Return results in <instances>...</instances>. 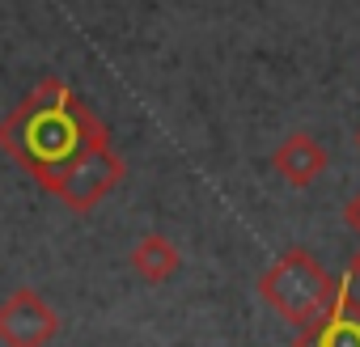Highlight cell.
I'll list each match as a JSON object with an SVG mask.
<instances>
[{
  "label": "cell",
  "mask_w": 360,
  "mask_h": 347,
  "mask_svg": "<svg viewBox=\"0 0 360 347\" xmlns=\"http://www.w3.org/2000/svg\"><path fill=\"white\" fill-rule=\"evenodd\" d=\"M0 148L68 212H94L127 174L106 123L60 77L39 81L30 98L5 114Z\"/></svg>",
  "instance_id": "obj_1"
},
{
  "label": "cell",
  "mask_w": 360,
  "mask_h": 347,
  "mask_svg": "<svg viewBox=\"0 0 360 347\" xmlns=\"http://www.w3.org/2000/svg\"><path fill=\"white\" fill-rule=\"evenodd\" d=\"M339 284L343 280H335L309 250H301V246H288L263 275H259V296L288 322V326H309V322H318L326 309H330V301L339 296Z\"/></svg>",
  "instance_id": "obj_2"
},
{
  "label": "cell",
  "mask_w": 360,
  "mask_h": 347,
  "mask_svg": "<svg viewBox=\"0 0 360 347\" xmlns=\"http://www.w3.org/2000/svg\"><path fill=\"white\" fill-rule=\"evenodd\" d=\"M56 330L60 317L34 288H18L0 301V347H47Z\"/></svg>",
  "instance_id": "obj_3"
},
{
  "label": "cell",
  "mask_w": 360,
  "mask_h": 347,
  "mask_svg": "<svg viewBox=\"0 0 360 347\" xmlns=\"http://www.w3.org/2000/svg\"><path fill=\"white\" fill-rule=\"evenodd\" d=\"M297 347H360V301L347 284H339V296L318 322L297 330Z\"/></svg>",
  "instance_id": "obj_4"
},
{
  "label": "cell",
  "mask_w": 360,
  "mask_h": 347,
  "mask_svg": "<svg viewBox=\"0 0 360 347\" xmlns=\"http://www.w3.org/2000/svg\"><path fill=\"white\" fill-rule=\"evenodd\" d=\"M326 161H330L326 148H322L309 131L284 136V140L276 144V152H271V165H276V174H280L288 187H314V183L322 178Z\"/></svg>",
  "instance_id": "obj_5"
},
{
  "label": "cell",
  "mask_w": 360,
  "mask_h": 347,
  "mask_svg": "<svg viewBox=\"0 0 360 347\" xmlns=\"http://www.w3.org/2000/svg\"><path fill=\"white\" fill-rule=\"evenodd\" d=\"M131 271L144 280V284H169L178 275V267H183V254H178V246L165 237V233H144L131 254H127Z\"/></svg>",
  "instance_id": "obj_6"
},
{
  "label": "cell",
  "mask_w": 360,
  "mask_h": 347,
  "mask_svg": "<svg viewBox=\"0 0 360 347\" xmlns=\"http://www.w3.org/2000/svg\"><path fill=\"white\" fill-rule=\"evenodd\" d=\"M343 225H347V229H352V233L360 237V191H356V195H352V199L343 204Z\"/></svg>",
  "instance_id": "obj_7"
},
{
  "label": "cell",
  "mask_w": 360,
  "mask_h": 347,
  "mask_svg": "<svg viewBox=\"0 0 360 347\" xmlns=\"http://www.w3.org/2000/svg\"><path fill=\"white\" fill-rule=\"evenodd\" d=\"M347 275H352V280H360V246H356V250H352V258H347Z\"/></svg>",
  "instance_id": "obj_8"
},
{
  "label": "cell",
  "mask_w": 360,
  "mask_h": 347,
  "mask_svg": "<svg viewBox=\"0 0 360 347\" xmlns=\"http://www.w3.org/2000/svg\"><path fill=\"white\" fill-rule=\"evenodd\" d=\"M356 144H360V131H356Z\"/></svg>",
  "instance_id": "obj_9"
}]
</instances>
